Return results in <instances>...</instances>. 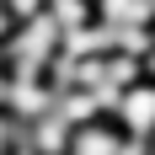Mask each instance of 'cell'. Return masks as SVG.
Returning <instances> with one entry per match:
<instances>
[{
    "label": "cell",
    "instance_id": "obj_1",
    "mask_svg": "<svg viewBox=\"0 0 155 155\" xmlns=\"http://www.w3.org/2000/svg\"><path fill=\"white\" fill-rule=\"evenodd\" d=\"M107 118L118 128H123L128 139H155V80H134V86H123V91L112 96Z\"/></svg>",
    "mask_w": 155,
    "mask_h": 155
},
{
    "label": "cell",
    "instance_id": "obj_2",
    "mask_svg": "<svg viewBox=\"0 0 155 155\" xmlns=\"http://www.w3.org/2000/svg\"><path fill=\"white\" fill-rule=\"evenodd\" d=\"M118 144H123V128L102 112V118H86V123L70 128V150L64 155H118Z\"/></svg>",
    "mask_w": 155,
    "mask_h": 155
},
{
    "label": "cell",
    "instance_id": "obj_3",
    "mask_svg": "<svg viewBox=\"0 0 155 155\" xmlns=\"http://www.w3.org/2000/svg\"><path fill=\"white\" fill-rule=\"evenodd\" d=\"M5 11H11V21H32V16L48 11V0H0Z\"/></svg>",
    "mask_w": 155,
    "mask_h": 155
},
{
    "label": "cell",
    "instance_id": "obj_4",
    "mask_svg": "<svg viewBox=\"0 0 155 155\" xmlns=\"http://www.w3.org/2000/svg\"><path fill=\"white\" fill-rule=\"evenodd\" d=\"M118 155H150V139H128V134H123V144H118Z\"/></svg>",
    "mask_w": 155,
    "mask_h": 155
},
{
    "label": "cell",
    "instance_id": "obj_5",
    "mask_svg": "<svg viewBox=\"0 0 155 155\" xmlns=\"http://www.w3.org/2000/svg\"><path fill=\"white\" fill-rule=\"evenodd\" d=\"M11 27H16V21H11V11H5V5H0V43H5V38H11Z\"/></svg>",
    "mask_w": 155,
    "mask_h": 155
},
{
    "label": "cell",
    "instance_id": "obj_6",
    "mask_svg": "<svg viewBox=\"0 0 155 155\" xmlns=\"http://www.w3.org/2000/svg\"><path fill=\"white\" fill-rule=\"evenodd\" d=\"M150 155H155V139H150Z\"/></svg>",
    "mask_w": 155,
    "mask_h": 155
},
{
    "label": "cell",
    "instance_id": "obj_7",
    "mask_svg": "<svg viewBox=\"0 0 155 155\" xmlns=\"http://www.w3.org/2000/svg\"><path fill=\"white\" fill-rule=\"evenodd\" d=\"M91 5H96V0H91Z\"/></svg>",
    "mask_w": 155,
    "mask_h": 155
}]
</instances>
